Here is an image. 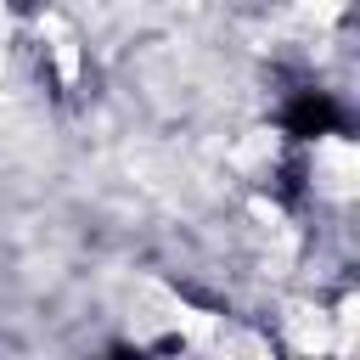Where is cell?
<instances>
[{
	"label": "cell",
	"mask_w": 360,
	"mask_h": 360,
	"mask_svg": "<svg viewBox=\"0 0 360 360\" xmlns=\"http://www.w3.org/2000/svg\"><path fill=\"white\" fill-rule=\"evenodd\" d=\"M281 129L292 141H326V135H343L349 129V112L332 101V90H298L281 112Z\"/></svg>",
	"instance_id": "6da1fadb"
}]
</instances>
